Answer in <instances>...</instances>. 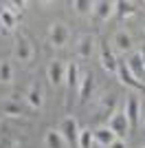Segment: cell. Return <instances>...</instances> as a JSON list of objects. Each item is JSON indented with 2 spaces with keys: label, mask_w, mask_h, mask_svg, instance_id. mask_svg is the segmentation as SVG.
Returning a JSON list of instances; mask_svg holds the SVG:
<instances>
[{
  "label": "cell",
  "mask_w": 145,
  "mask_h": 148,
  "mask_svg": "<svg viewBox=\"0 0 145 148\" xmlns=\"http://www.w3.org/2000/svg\"><path fill=\"white\" fill-rule=\"evenodd\" d=\"M62 133V137H64V142L66 144H77V139H79V124H77V119L72 117V115H66V117L62 119V124H60V128H57Z\"/></svg>",
  "instance_id": "6da1fadb"
},
{
  "label": "cell",
  "mask_w": 145,
  "mask_h": 148,
  "mask_svg": "<svg viewBox=\"0 0 145 148\" xmlns=\"http://www.w3.org/2000/svg\"><path fill=\"white\" fill-rule=\"evenodd\" d=\"M117 73H119V80L123 82L125 86L134 88V91H139V93H145V84H143V82H139L132 73H130V69H127L125 62L119 60V64H117Z\"/></svg>",
  "instance_id": "7a4b0ae2"
},
{
  "label": "cell",
  "mask_w": 145,
  "mask_h": 148,
  "mask_svg": "<svg viewBox=\"0 0 145 148\" xmlns=\"http://www.w3.org/2000/svg\"><path fill=\"white\" fill-rule=\"evenodd\" d=\"M108 128L117 135V139H123V137L130 133V122H127L125 113H115V115L108 119Z\"/></svg>",
  "instance_id": "3957f363"
},
{
  "label": "cell",
  "mask_w": 145,
  "mask_h": 148,
  "mask_svg": "<svg viewBox=\"0 0 145 148\" xmlns=\"http://www.w3.org/2000/svg\"><path fill=\"white\" fill-rule=\"evenodd\" d=\"M68 36H70V31L64 22H53L51 25V31H48V38H51V44L53 47H64L68 42Z\"/></svg>",
  "instance_id": "277c9868"
},
{
  "label": "cell",
  "mask_w": 145,
  "mask_h": 148,
  "mask_svg": "<svg viewBox=\"0 0 145 148\" xmlns=\"http://www.w3.org/2000/svg\"><path fill=\"white\" fill-rule=\"evenodd\" d=\"M123 113H125L127 122H130V128H136V126H139V117H141V102H139V97L130 95L127 102H125Z\"/></svg>",
  "instance_id": "5b68a950"
},
{
  "label": "cell",
  "mask_w": 145,
  "mask_h": 148,
  "mask_svg": "<svg viewBox=\"0 0 145 148\" xmlns=\"http://www.w3.org/2000/svg\"><path fill=\"white\" fill-rule=\"evenodd\" d=\"M16 58L20 62H31V58H33V47H31V40L26 36L16 38Z\"/></svg>",
  "instance_id": "8992f818"
},
{
  "label": "cell",
  "mask_w": 145,
  "mask_h": 148,
  "mask_svg": "<svg viewBox=\"0 0 145 148\" xmlns=\"http://www.w3.org/2000/svg\"><path fill=\"white\" fill-rule=\"evenodd\" d=\"M64 77H66V64H64V60H53L48 64V82L53 86H57V84L64 82Z\"/></svg>",
  "instance_id": "52a82bcc"
},
{
  "label": "cell",
  "mask_w": 145,
  "mask_h": 148,
  "mask_svg": "<svg viewBox=\"0 0 145 148\" xmlns=\"http://www.w3.org/2000/svg\"><path fill=\"white\" fill-rule=\"evenodd\" d=\"M115 108H117V95L110 93V95L101 97V104H99V108H97V117L99 119L112 117V115H115Z\"/></svg>",
  "instance_id": "ba28073f"
},
{
  "label": "cell",
  "mask_w": 145,
  "mask_h": 148,
  "mask_svg": "<svg viewBox=\"0 0 145 148\" xmlns=\"http://www.w3.org/2000/svg\"><path fill=\"white\" fill-rule=\"evenodd\" d=\"M125 64H127V69H130V73H132L139 82L145 84V64H143V60H141L139 53H132V56L127 58Z\"/></svg>",
  "instance_id": "9c48e42d"
},
{
  "label": "cell",
  "mask_w": 145,
  "mask_h": 148,
  "mask_svg": "<svg viewBox=\"0 0 145 148\" xmlns=\"http://www.w3.org/2000/svg\"><path fill=\"white\" fill-rule=\"evenodd\" d=\"M92 137H95V142L99 144V146H103V148H110L117 142V135L108 128V126H101V128L92 130Z\"/></svg>",
  "instance_id": "30bf717a"
},
{
  "label": "cell",
  "mask_w": 145,
  "mask_h": 148,
  "mask_svg": "<svg viewBox=\"0 0 145 148\" xmlns=\"http://www.w3.org/2000/svg\"><path fill=\"white\" fill-rule=\"evenodd\" d=\"M92 51H95V36H90V33H84V36L79 38L77 42V56L79 58H90Z\"/></svg>",
  "instance_id": "8fae6325"
},
{
  "label": "cell",
  "mask_w": 145,
  "mask_h": 148,
  "mask_svg": "<svg viewBox=\"0 0 145 148\" xmlns=\"http://www.w3.org/2000/svg\"><path fill=\"white\" fill-rule=\"evenodd\" d=\"M117 64H119V60L115 58V53H112V49L108 47V42L101 44V66L108 71V73H117Z\"/></svg>",
  "instance_id": "7c38bea8"
},
{
  "label": "cell",
  "mask_w": 145,
  "mask_h": 148,
  "mask_svg": "<svg viewBox=\"0 0 145 148\" xmlns=\"http://www.w3.org/2000/svg\"><path fill=\"white\" fill-rule=\"evenodd\" d=\"M92 91H95V77H92V73H86L84 77L79 80V102H81V104L88 102Z\"/></svg>",
  "instance_id": "4fadbf2b"
},
{
  "label": "cell",
  "mask_w": 145,
  "mask_h": 148,
  "mask_svg": "<svg viewBox=\"0 0 145 148\" xmlns=\"http://www.w3.org/2000/svg\"><path fill=\"white\" fill-rule=\"evenodd\" d=\"M42 95H44L42 84H40V82H33L31 88H29V93H26V102H29L31 108H40V106H42V102H44Z\"/></svg>",
  "instance_id": "5bb4252c"
},
{
  "label": "cell",
  "mask_w": 145,
  "mask_h": 148,
  "mask_svg": "<svg viewBox=\"0 0 145 148\" xmlns=\"http://www.w3.org/2000/svg\"><path fill=\"white\" fill-rule=\"evenodd\" d=\"M64 82H66L68 91H75V88L79 86V66H77V62H68L66 64V77H64Z\"/></svg>",
  "instance_id": "9a60e30c"
},
{
  "label": "cell",
  "mask_w": 145,
  "mask_h": 148,
  "mask_svg": "<svg viewBox=\"0 0 145 148\" xmlns=\"http://www.w3.org/2000/svg\"><path fill=\"white\" fill-rule=\"evenodd\" d=\"M115 9V2H108V0H99V2H92V13H95L97 20H108L110 13Z\"/></svg>",
  "instance_id": "2e32d148"
},
{
  "label": "cell",
  "mask_w": 145,
  "mask_h": 148,
  "mask_svg": "<svg viewBox=\"0 0 145 148\" xmlns=\"http://www.w3.org/2000/svg\"><path fill=\"white\" fill-rule=\"evenodd\" d=\"M2 113H5V115H9V117H22L24 111H22V106H20L18 95H11V97L2 104Z\"/></svg>",
  "instance_id": "e0dca14e"
},
{
  "label": "cell",
  "mask_w": 145,
  "mask_h": 148,
  "mask_svg": "<svg viewBox=\"0 0 145 148\" xmlns=\"http://www.w3.org/2000/svg\"><path fill=\"white\" fill-rule=\"evenodd\" d=\"M44 144L46 148H66V142H64V137H62L60 130L55 128H48L46 135H44Z\"/></svg>",
  "instance_id": "ac0fdd59"
},
{
  "label": "cell",
  "mask_w": 145,
  "mask_h": 148,
  "mask_svg": "<svg viewBox=\"0 0 145 148\" xmlns=\"http://www.w3.org/2000/svg\"><path fill=\"white\" fill-rule=\"evenodd\" d=\"M112 44H115V49H117V51L125 53V51L132 49V38H130V33H125V31H117V33H115V40H112Z\"/></svg>",
  "instance_id": "d6986e66"
},
{
  "label": "cell",
  "mask_w": 145,
  "mask_h": 148,
  "mask_svg": "<svg viewBox=\"0 0 145 148\" xmlns=\"http://www.w3.org/2000/svg\"><path fill=\"white\" fill-rule=\"evenodd\" d=\"M0 25L5 27L7 31H13L16 27H18V18H16L9 9H5V5H2V9H0Z\"/></svg>",
  "instance_id": "ffe728a7"
},
{
  "label": "cell",
  "mask_w": 145,
  "mask_h": 148,
  "mask_svg": "<svg viewBox=\"0 0 145 148\" xmlns=\"http://www.w3.org/2000/svg\"><path fill=\"white\" fill-rule=\"evenodd\" d=\"M115 7H117V16L119 18H127V16H134L136 13V5L134 2H115Z\"/></svg>",
  "instance_id": "44dd1931"
},
{
  "label": "cell",
  "mask_w": 145,
  "mask_h": 148,
  "mask_svg": "<svg viewBox=\"0 0 145 148\" xmlns=\"http://www.w3.org/2000/svg\"><path fill=\"white\" fill-rule=\"evenodd\" d=\"M13 80V66H11V62L9 60H2L0 62V82H11Z\"/></svg>",
  "instance_id": "7402d4cb"
},
{
  "label": "cell",
  "mask_w": 145,
  "mask_h": 148,
  "mask_svg": "<svg viewBox=\"0 0 145 148\" xmlns=\"http://www.w3.org/2000/svg\"><path fill=\"white\" fill-rule=\"evenodd\" d=\"M92 142H95V137H92V130H90V128L79 130V139H77L79 148H90V146H92Z\"/></svg>",
  "instance_id": "603a6c76"
},
{
  "label": "cell",
  "mask_w": 145,
  "mask_h": 148,
  "mask_svg": "<svg viewBox=\"0 0 145 148\" xmlns=\"http://www.w3.org/2000/svg\"><path fill=\"white\" fill-rule=\"evenodd\" d=\"M20 137H5L0 135V148H18L20 146Z\"/></svg>",
  "instance_id": "cb8c5ba5"
},
{
  "label": "cell",
  "mask_w": 145,
  "mask_h": 148,
  "mask_svg": "<svg viewBox=\"0 0 145 148\" xmlns=\"http://www.w3.org/2000/svg\"><path fill=\"white\" fill-rule=\"evenodd\" d=\"M72 7H75V9H77V13H81V16H84V13H88V11H92V2H90V0H75V2H72Z\"/></svg>",
  "instance_id": "d4e9b609"
},
{
  "label": "cell",
  "mask_w": 145,
  "mask_h": 148,
  "mask_svg": "<svg viewBox=\"0 0 145 148\" xmlns=\"http://www.w3.org/2000/svg\"><path fill=\"white\" fill-rule=\"evenodd\" d=\"M22 7H24V2H5V9H9L18 20L22 18Z\"/></svg>",
  "instance_id": "484cf974"
},
{
  "label": "cell",
  "mask_w": 145,
  "mask_h": 148,
  "mask_svg": "<svg viewBox=\"0 0 145 148\" xmlns=\"http://www.w3.org/2000/svg\"><path fill=\"white\" fill-rule=\"evenodd\" d=\"M110 148H125V142H123V139H117V142L112 144Z\"/></svg>",
  "instance_id": "4316f807"
},
{
  "label": "cell",
  "mask_w": 145,
  "mask_h": 148,
  "mask_svg": "<svg viewBox=\"0 0 145 148\" xmlns=\"http://www.w3.org/2000/svg\"><path fill=\"white\" fill-rule=\"evenodd\" d=\"M139 56H141V60H143V64H145V44H143V49L139 51Z\"/></svg>",
  "instance_id": "83f0119b"
},
{
  "label": "cell",
  "mask_w": 145,
  "mask_h": 148,
  "mask_svg": "<svg viewBox=\"0 0 145 148\" xmlns=\"http://www.w3.org/2000/svg\"><path fill=\"white\" fill-rule=\"evenodd\" d=\"M143 119H145V115H143Z\"/></svg>",
  "instance_id": "f1b7e54d"
},
{
  "label": "cell",
  "mask_w": 145,
  "mask_h": 148,
  "mask_svg": "<svg viewBox=\"0 0 145 148\" xmlns=\"http://www.w3.org/2000/svg\"><path fill=\"white\" fill-rule=\"evenodd\" d=\"M141 148H145V146H141Z\"/></svg>",
  "instance_id": "f546056e"
}]
</instances>
